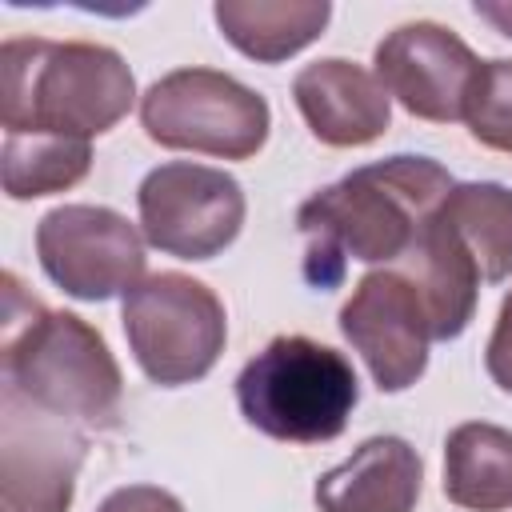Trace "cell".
Masks as SVG:
<instances>
[{"mask_svg":"<svg viewBox=\"0 0 512 512\" xmlns=\"http://www.w3.org/2000/svg\"><path fill=\"white\" fill-rule=\"evenodd\" d=\"M452 184L448 168L432 156L400 152L360 164L336 184L312 192L296 208L304 280L316 292H332L344 280L348 260L384 268L408 260Z\"/></svg>","mask_w":512,"mask_h":512,"instance_id":"cell-1","label":"cell"},{"mask_svg":"<svg viewBox=\"0 0 512 512\" xmlns=\"http://www.w3.org/2000/svg\"><path fill=\"white\" fill-rule=\"evenodd\" d=\"M4 392L64 424L108 428L120 412L124 376L104 336L76 312H52L4 276Z\"/></svg>","mask_w":512,"mask_h":512,"instance_id":"cell-2","label":"cell"},{"mask_svg":"<svg viewBox=\"0 0 512 512\" xmlns=\"http://www.w3.org/2000/svg\"><path fill=\"white\" fill-rule=\"evenodd\" d=\"M0 72V124L20 136L92 140L136 104V76L124 56L92 40H4Z\"/></svg>","mask_w":512,"mask_h":512,"instance_id":"cell-3","label":"cell"},{"mask_svg":"<svg viewBox=\"0 0 512 512\" xmlns=\"http://www.w3.org/2000/svg\"><path fill=\"white\" fill-rule=\"evenodd\" d=\"M356 400L360 380L348 356L312 336L268 340L236 376L240 416L284 444L336 440Z\"/></svg>","mask_w":512,"mask_h":512,"instance_id":"cell-4","label":"cell"},{"mask_svg":"<svg viewBox=\"0 0 512 512\" xmlns=\"http://www.w3.org/2000/svg\"><path fill=\"white\" fill-rule=\"evenodd\" d=\"M120 324L140 372L160 388L204 380L228 340L220 296L184 272L144 276L120 304Z\"/></svg>","mask_w":512,"mask_h":512,"instance_id":"cell-5","label":"cell"},{"mask_svg":"<svg viewBox=\"0 0 512 512\" xmlns=\"http://www.w3.org/2000/svg\"><path fill=\"white\" fill-rule=\"evenodd\" d=\"M140 128L172 152L248 160L272 132L268 100L216 68H176L140 96Z\"/></svg>","mask_w":512,"mask_h":512,"instance_id":"cell-6","label":"cell"},{"mask_svg":"<svg viewBox=\"0 0 512 512\" xmlns=\"http://www.w3.org/2000/svg\"><path fill=\"white\" fill-rule=\"evenodd\" d=\"M140 232L152 248L176 260H212L244 228V188L212 164L168 160L136 188Z\"/></svg>","mask_w":512,"mask_h":512,"instance_id":"cell-7","label":"cell"},{"mask_svg":"<svg viewBox=\"0 0 512 512\" xmlns=\"http://www.w3.org/2000/svg\"><path fill=\"white\" fill-rule=\"evenodd\" d=\"M144 232L104 204H60L36 224V256L44 276L72 300L128 296L144 280Z\"/></svg>","mask_w":512,"mask_h":512,"instance_id":"cell-8","label":"cell"},{"mask_svg":"<svg viewBox=\"0 0 512 512\" xmlns=\"http://www.w3.org/2000/svg\"><path fill=\"white\" fill-rule=\"evenodd\" d=\"M340 332L360 352L380 392H404L428 368L432 324L424 296L404 268L364 272L340 308Z\"/></svg>","mask_w":512,"mask_h":512,"instance_id":"cell-9","label":"cell"},{"mask_svg":"<svg viewBox=\"0 0 512 512\" xmlns=\"http://www.w3.org/2000/svg\"><path fill=\"white\" fill-rule=\"evenodd\" d=\"M376 80L416 120L456 124L464 120L472 84L480 76L476 52L436 20H408L392 28L376 52Z\"/></svg>","mask_w":512,"mask_h":512,"instance_id":"cell-10","label":"cell"},{"mask_svg":"<svg viewBox=\"0 0 512 512\" xmlns=\"http://www.w3.org/2000/svg\"><path fill=\"white\" fill-rule=\"evenodd\" d=\"M84 440L56 416L4 392L0 420V492L4 512H68Z\"/></svg>","mask_w":512,"mask_h":512,"instance_id":"cell-11","label":"cell"},{"mask_svg":"<svg viewBox=\"0 0 512 512\" xmlns=\"http://www.w3.org/2000/svg\"><path fill=\"white\" fill-rule=\"evenodd\" d=\"M292 100L308 132L328 148H364L392 124V96L356 60H312L292 80Z\"/></svg>","mask_w":512,"mask_h":512,"instance_id":"cell-12","label":"cell"},{"mask_svg":"<svg viewBox=\"0 0 512 512\" xmlns=\"http://www.w3.org/2000/svg\"><path fill=\"white\" fill-rule=\"evenodd\" d=\"M424 488V464L404 436H372L344 464L316 480L320 512H412Z\"/></svg>","mask_w":512,"mask_h":512,"instance_id":"cell-13","label":"cell"},{"mask_svg":"<svg viewBox=\"0 0 512 512\" xmlns=\"http://www.w3.org/2000/svg\"><path fill=\"white\" fill-rule=\"evenodd\" d=\"M220 36L256 64H284L324 36L332 20L328 0H220L212 4Z\"/></svg>","mask_w":512,"mask_h":512,"instance_id":"cell-14","label":"cell"},{"mask_svg":"<svg viewBox=\"0 0 512 512\" xmlns=\"http://www.w3.org/2000/svg\"><path fill=\"white\" fill-rule=\"evenodd\" d=\"M400 268L416 280V288L424 296L432 340H456L472 324L476 296H480V284H484L468 248L440 224V216H432L416 252L408 260H400Z\"/></svg>","mask_w":512,"mask_h":512,"instance_id":"cell-15","label":"cell"},{"mask_svg":"<svg viewBox=\"0 0 512 512\" xmlns=\"http://www.w3.org/2000/svg\"><path fill=\"white\" fill-rule=\"evenodd\" d=\"M444 496L464 512L512 508V432L488 420L456 424L444 440Z\"/></svg>","mask_w":512,"mask_h":512,"instance_id":"cell-16","label":"cell"},{"mask_svg":"<svg viewBox=\"0 0 512 512\" xmlns=\"http://www.w3.org/2000/svg\"><path fill=\"white\" fill-rule=\"evenodd\" d=\"M440 224L468 248L484 284L512 276V188L496 180L452 184L436 208Z\"/></svg>","mask_w":512,"mask_h":512,"instance_id":"cell-17","label":"cell"},{"mask_svg":"<svg viewBox=\"0 0 512 512\" xmlns=\"http://www.w3.org/2000/svg\"><path fill=\"white\" fill-rule=\"evenodd\" d=\"M92 168V144L68 136H20L4 132L0 180L8 200H40L80 184Z\"/></svg>","mask_w":512,"mask_h":512,"instance_id":"cell-18","label":"cell"},{"mask_svg":"<svg viewBox=\"0 0 512 512\" xmlns=\"http://www.w3.org/2000/svg\"><path fill=\"white\" fill-rule=\"evenodd\" d=\"M468 136L512 156V60H484L464 108Z\"/></svg>","mask_w":512,"mask_h":512,"instance_id":"cell-19","label":"cell"},{"mask_svg":"<svg viewBox=\"0 0 512 512\" xmlns=\"http://www.w3.org/2000/svg\"><path fill=\"white\" fill-rule=\"evenodd\" d=\"M484 368H488L492 384L512 396V292L504 296V304L496 312V328L484 348Z\"/></svg>","mask_w":512,"mask_h":512,"instance_id":"cell-20","label":"cell"},{"mask_svg":"<svg viewBox=\"0 0 512 512\" xmlns=\"http://www.w3.org/2000/svg\"><path fill=\"white\" fill-rule=\"evenodd\" d=\"M96 512H184V504L168 488H156V484H124V488L108 492Z\"/></svg>","mask_w":512,"mask_h":512,"instance_id":"cell-21","label":"cell"},{"mask_svg":"<svg viewBox=\"0 0 512 512\" xmlns=\"http://www.w3.org/2000/svg\"><path fill=\"white\" fill-rule=\"evenodd\" d=\"M472 12H476L480 20H488L500 36H508V40H512V0H476V4H472Z\"/></svg>","mask_w":512,"mask_h":512,"instance_id":"cell-22","label":"cell"}]
</instances>
